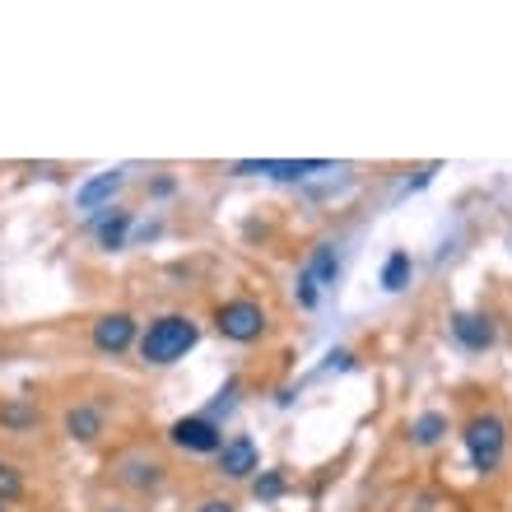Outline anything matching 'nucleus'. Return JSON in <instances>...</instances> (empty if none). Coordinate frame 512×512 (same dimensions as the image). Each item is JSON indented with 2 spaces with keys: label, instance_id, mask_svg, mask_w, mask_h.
<instances>
[{
  "label": "nucleus",
  "instance_id": "nucleus-1",
  "mask_svg": "<svg viewBox=\"0 0 512 512\" xmlns=\"http://www.w3.org/2000/svg\"><path fill=\"white\" fill-rule=\"evenodd\" d=\"M196 345H201V326L191 322L187 312H163V317H154V322L140 331V340H135L140 364H149V368L177 364V359H187Z\"/></svg>",
  "mask_w": 512,
  "mask_h": 512
},
{
  "label": "nucleus",
  "instance_id": "nucleus-2",
  "mask_svg": "<svg viewBox=\"0 0 512 512\" xmlns=\"http://www.w3.org/2000/svg\"><path fill=\"white\" fill-rule=\"evenodd\" d=\"M461 443H466V457L480 475H494L503 466V452H508V424L499 415H475L466 429H461Z\"/></svg>",
  "mask_w": 512,
  "mask_h": 512
},
{
  "label": "nucleus",
  "instance_id": "nucleus-3",
  "mask_svg": "<svg viewBox=\"0 0 512 512\" xmlns=\"http://www.w3.org/2000/svg\"><path fill=\"white\" fill-rule=\"evenodd\" d=\"M215 331L233 345H256L270 331V312L256 298H229L215 308Z\"/></svg>",
  "mask_w": 512,
  "mask_h": 512
},
{
  "label": "nucleus",
  "instance_id": "nucleus-4",
  "mask_svg": "<svg viewBox=\"0 0 512 512\" xmlns=\"http://www.w3.org/2000/svg\"><path fill=\"white\" fill-rule=\"evenodd\" d=\"M168 443L177 452H191V457H215L219 447H224V429L205 415H182L168 424Z\"/></svg>",
  "mask_w": 512,
  "mask_h": 512
},
{
  "label": "nucleus",
  "instance_id": "nucleus-5",
  "mask_svg": "<svg viewBox=\"0 0 512 512\" xmlns=\"http://www.w3.org/2000/svg\"><path fill=\"white\" fill-rule=\"evenodd\" d=\"M331 159H243L233 163L238 177H270V182H303L312 173H331Z\"/></svg>",
  "mask_w": 512,
  "mask_h": 512
},
{
  "label": "nucleus",
  "instance_id": "nucleus-6",
  "mask_svg": "<svg viewBox=\"0 0 512 512\" xmlns=\"http://www.w3.org/2000/svg\"><path fill=\"white\" fill-rule=\"evenodd\" d=\"M98 354H126L140 340V322H135L131 312H103L94 317V331H89Z\"/></svg>",
  "mask_w": 512,
  "mask_h": 512
},
{
  "label": "nucleus",
  "instance_id": "nucleus-7",
  "mask_svg": "<svg viewBox=\"0 0 512 512\" xmlns=\"http://www.w3.org/2000/svg\"><path fill=\"white\" fill-rule=\"evenodd\" d=\"M215 471L224 475V480H252V475L261 471V447H256L247 433H233L215 452Z\"/></svg>",
  "mask_w": 512,
  "mask_h": 512
},
{
  "label": "nucleus",
  "instance_id": "nucleus-8",
  "mask_svg": "<svg viewBox=\"0 0 512 512\" xmlns=\"http://www.w3.org/2000/svg\"><path fill=\"white\" fill-rule=\"evenodd\" d=\"M126 187V168H108V173H94L89 182H80L75 187V210H84V215H103V210H112V201H117V191Z\"/></svg>",
  "mask_w": 512,
  "mask_h": 512
},
{
  "label": "nucleus",
  "instance_id": "nucleus-9",
  "mask_svg": "<svg viewBox=\"0 0 512 512\" xmlns=\"http://www.w3.org/2000/svg\"><path fill=\"white\" fill-rule=\"evenodd\" d=\"M163 480H168V466L149 452H131V457L117 461V485L131 489V494H154Z\"/></svg>",
  "mask_w": 512,
  "mask_h": 512
},
{
  "label": "nucleus",
  "instance_id": "nucleus-10",
  "mask_svg": "<svg viewBox=\"0 0 512 512\" xmlns=\"http://www.w3.org/2000/svg\"><path fill=\"white\" fill-rule=\"evenodd\" d=\"M452 340H457L461 350L485 354V350H494L499 326H494V317H489V312H457V317H452Z\"/></svg>",
  "mask_w": 512,
  "mask_h": 512
},
{
  "label": "nucleus",
  "instance_id": "nucleus-11",
  "mask_svg": "<svg viewBox=\"0 0 512 512\" xmlns=\"http://www.w3.org/2000/svg\"><path fill=\"white\" fill-rule=\"evenodd\" d=\"M131 229H135V215L122 210V205H112V210H103V215L94 219V238L103 252H122V247L131 243Z\"/></svg>",
  "mask_w": 512,
  "mask_h": 512
},
{
  "label": "nucleus",
  "instance_id": "nucleus-12",
  "mask_svg": "<svg viewBox=\"0 0 512 512\" xmlns=\"http://www.w3.org/2000/svg\"><path fill=\"white\" fill-rule=\"evenodd\" d=\"M103 424H108V419H103V410H98V405H70L66 415H61V429H66V438L70 443H98V438H103Z\"/></svg>",
  "mask_w": 512,
  "mask_h": 512
},
{
  "label": "nucleus",
  "instance_id": "nucleus-13",
  "mask_svg": "<svg viewBox=\"0 0 512 512\" xmlns=\"http://www.w3.org/2000/svg\"><path fill=\"white\" fill-rule=\"evenodd\" d=\"M303 270L317 280V289H336V280H340V252H336V243H317V247H312V256L303 261Z\"/></svg>",
  "mask_w": 512,
  "mask_h": 512
},
{
  "label": "nucleus",
  "instance_id": "nucleus-14",
  "mask_svg": "<svg viewBox=\"0 0 512 512\" xmlns=\"http://www.w3.org/2000/svg\"><path fill=\"white\" fill-rule=\"evenodd\" d=\"M452 433V424H447L443 410H424V415L410 419V443L415 447H438Z\"/></svg>",
  "mask_w": 512,
  "mask_h": 512
},
{
  "label": "nucleus",
  "instance_id": "nucleus-15",
  "mask_svg": "<svg viewBox=\"0 0 512 512\" xmlns=\"http://www.w3.org/2000/svg\"><path fill=\"white\" fill-rule=\"evenodd\" d=\"M410 280H415V261H410V252H391L387 261H382V289H387V294H401Z\"/></svg>",
  "mask_w": 512,
  "mask_h": 512
},
{
  "label": "nucleus",
  "instance_id": "nucleus-16",
  "mask_svg": "<svg viewBox=\"0 0 512 512\" xmlns=\"http://www.w3.org/2000/svg\"><path fill=\"white\" fill-rule=\"evenodd\" d=\"M33 424H38V405H28V401H5L0 405V429L28 433Z\"/></svg>",
  "mask_w": 512,
  "mask_h": 512
},
{
  "label": "nucleus",
  "instance_id": "nucleus-17",
  "mask_svg": "<svg viewBox=\"0 0 512 512\" xmlns=\"http://www.w3.org/2000/svg\"><path fill=\"white\" fill-rule=\"evenodd\" d=\"M252 494L261 503H275L284 494V471H261V475H252Z\"/></svg>",
  "mask_w": 512,
  "mask_h": 512
},
{
  "label": "nucleus",
  "instance_id": "nucleus-18",
  "mask_svg": "<svg viewBox=\"0 0 512 512\" xmlns=\"http://www.w3.org/2000/svg\"><path fill=\"white\" fill-rule=\"evenodd\" d=\"M238 391H243V382H238V378L224 382V387H219V396H215V405L205 410V419H215V424H219V415H233V405H238Z\"/></svg>",
  "mask_w": 512,
  "mask_h": 512
},
{
  "label": "nucleus",
  "instance_id": "nucleus-19",
  "mask_svg": "<svg viewBox=\"0 0 512 512\" xmlns=\"http://www.w3.org/2000/svg\"><path fill=\"white\" fill-rule=\"evenodd\" d=\"M19 494H24V475L14 471V466H5V461H0V503L19 499Z\"/></svg>",
  "mask_w": 512,
  "mask_h": 512
},
{
  "label": "nucleus",
  "instance_id": "nucleus-20",
  "mask_svg": "<svg viewBox=\"0 0 512 512\" xmlns=\"http://www.w3.org/2000/svg\"><path fill=\"white\" fill-rule=\"evenodd\" d=\"M294 294H298V303H303V308H317V298H322V289H317V280H312L308 270H298Z\"/></svg>",
  "mask_w": 512,
  "mask_h": 512
},
{
  "label": "nucleus",
  "instance_id": "nucleus-21",
  "mask_svg": "<svg viewBox=\"0 0 512 512\" xmlns=\"http://www.w3.org/2000/svg\"><path fill=\"white\" fill-rule=\"evenodd\" d=\"M354 368V354L350 350H331L326 354V373H350Z\"/></svg>",
  "mask_w": 512,
  "mask_h": 512
},
{
  "label": "nucleus",
  "instance_id": "nucleus-22",
  "mask_svg": "<svg viewBox=\"0 0 512 512\" xmlns=\"http://www.w3.org/2000/svg\"><path fill=\"white\" fill-rule=\"evenodd\" d=\"M196 512H238V503H233V499H205Z\"/></svg>",
  "mask_w": 512,
  "mask_h": 512
},
{
  "label": "nucleus",
  "instance_id": "nucleus-23",
  "mask_svg": "<svg viewBox=\"0 0 512 512\" xmlns=\"http://www.w3.org/2000/svg\"><path fill=\"white\" fill-rule=\"evenodd\" d=\"M149 191H154V196H173L177 182H173V177H154V182H149Z\"/></svg>",
  "mask_w": 512,
  "mask_h": 512
},
{
  "label": "nucleus",
  "instance_id": "nucleus-24",
  "mask_svg": "<svg viewBox=\"0 0 512 512\" xmlns=\"http://www.w3.org/2000/svg\"><path fill=\"white\" fill-rule=\"evenodd\" d=\"M103 512H126V508H103Z\"/></svg>",
  "mask_w": 512,
  "mask_h": 512
},
{
  "label": "nucleus",
  "instance_id": "nucleus-25",
  "mask_svg": "<svg viewBox=\"0 0 512 512\" xmlns=\"http://www.w3.org/2000/svg\"><path fill=\"white\" fill-rule=\"evenodd\" d=\"M0 512H5V503H0Z\"/></svg>",
  "mask_w": 512,
  "mask_h": 512
}]
</instances>
